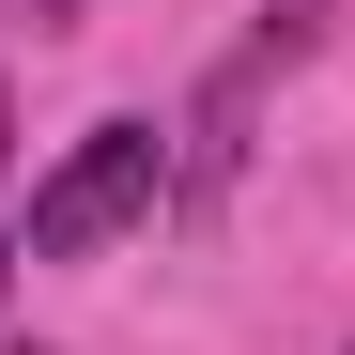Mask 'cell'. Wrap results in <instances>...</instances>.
Listing matches in <instances>:
<instances>
[{"label": "cell", "instance_id": "6da1fadb", "mask_svg": "<svg viewBox=\"0 0 355 355\" xmlns=\"http://www.w3.org/2000/svg\"><path fill=\"white\" fill-rule=\"evenodd\" d=\"M170 155L139 108H108V124H78L62 139V170L31 186V216H16V263H93V248H124V232H155V201H170Z\"/></svg>", "mask_w": 355, "mask_h": 355}, {"label": "cell", "instance_id": "7a4b0ae2", "mask_svg": "<svg viewBox=\"0 0 355 355\" xmlns=\"http://www.w3.org/2000/svg\"><path fill=\"white\" fill-rule=\"evenodd\" d=\"M278 62H309V16H263V31L201 78V124H186V170H170V201H216L232 170H248V108H263V78H278Z\"/></svg>", "mask_w": 355, "mask_h": 355}, {"label": "cell", "instance_id": "3957f363", "mask_svg": "<svg viewBox=\"0 0 355 355\" xmlns=\"http://www.w3.org/2000/svg\"><path fill=\"white\" fill-rule=\"evenodd\" d=\"M0 16H31V31H62V16H78V0H0Z\"/></svg>", "mask_w": 355, "mask_h": 355}, {"label": "cell", "instance_id": "277c9868", "mask_svg": "<svg viewBox=\"0 0 355 355\" xmlns=\"http://www.w3.org/2000/svg\"><path fill=\"white\" fill-rule=\"evenodd\" d=\"M0 278H16V232H0Z\"/></svg>", "mask_w": 355, "mask_h": 355}]
</instances>
